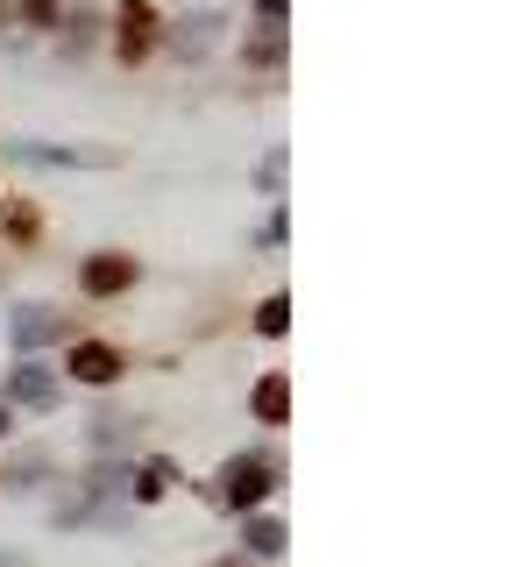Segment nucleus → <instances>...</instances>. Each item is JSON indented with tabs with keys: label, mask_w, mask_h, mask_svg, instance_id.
<instances>
[{
	"label": "nucleus",
	"mask_w": 532,
	"mask_h": 567,
	"mask_svg": "<svg viewBox=\"0 0 532 567\" xmlns=\"http://www.w3.org/2000/svg\"><path fill=\"white\" fill-rule=\"evenodd\" d=\"M57 327H64V319H57L50 305H22V312H15V348H43Z\"/></svg>",
	"instance_id": "obj_1"
},
{
	"label": "nucleus",
	"mask_w": 532,
	"mask_h": 567,
	"mask_svg": "<svg viewBox=\"0 0 532 567\" xmlns=\"http://www.w3.org/2000/svg\"><path fill=\"white\" fill-rule=\"evenodd\" d=\"M15 397L43 412V404H57V376H50V369H36V362H22V369H15Z\"/></svg>",
	"instance_id": "obj_2"
},
{
	"label": "nucleus",
	"mask_w": 532,
	"mask_h": 567,
	"mask_svg": "<svg viewBox=\"0 0 532 567\" xmlns=\"http://www.w3.org/2000/svg\"><path fill=\"white\" fill-rule=\"evenodd\" d=\"M128 277H135V263H128V256H93V263H86V291H100V298H107V291H121Z\"/></svg>",
	"instance_id": "obj_3"
},
{
	"label": "nucleus",
	"mask_w": 532,
	"mask_h": 567,
	"mask_svg": "<svg viewBox=\"0 0 532 567\" xmlns=\"http://www.w3.org/2000/svg\"><path fill=\"white\" fill-rule=\"evenodd\" d=\"M114 369H121V362H114V348H93V341H86L79 355H71V376H79V383H107Z\"/></svg>",
	"instance_id": "obj_4"
},
{
	"label": "nucleus",
	"mask_w": 532,
	"mask_h": 567,
	"mask_svg": "<svg viewBox=\"0 0 532 567\" xmlns=\"http://www.w3.org/2000/svg\"><path fill=\"white\" fill-rule=\"evenodd\" d=\"M263 482H270V461H249V468H235V490H227V497H235V511H249V504L263 497Z\"/></svg>",
	"instance_id": "obj_5"
},
{
	"label": "nucleus",
	"mask_w": 532,
	"mask_h": 567,
	"mask_svg": "<svg viewBox=\"0 0 532 567\" xmlns=\"http://www.w3.org/2000/svg\"><path fill=\"white\" fill-rule=\"evenodd\" d=\"M256 412H263V419H284V376H270V383L256 390Z\"/></svg>",
	"instance_id": "obj_6"
},
{
	"label": "nucleus",
	"mask_w": 532,
	"mask_h": 567,
	"mask_svg": "<svg viewBox=\"0 0 532 567\" xmlns=\"http://www.w3.org/2000/svg\"><path fill=\"white\" fill-rule=\"evenodd\" d=\"M249 546H256V553H284V525H263V518H256V525H249Z\"/></svg>",
	"instance_id": "obj_7"
},
{
	"label": "nucleus",
	"mask_w": 532,
	"mask_h": 567,
	"mask_svg": "<svg viewBox=\"0 0 532 567\" xmlns=\"http://www.w3.org/2000/svg\"><path fill=\"white\" fill-rule=\"evenodd\" d=\"M142 36H149V8H128V64L142 57Z\"/></svg>",
	"instance_id": "obj_8"
},
{
	"label": "nucleus",
	"mask_w": 532,
	"mask_h": 567,
	"mask_svg": "<svg viewBox=\"0 0 532 567\" xmlns=\"http://www.w3.org/2000/svg\"><path fill=\"white\" fill-rule=\"evenodd\" d=\"M256 327H263V334H284V298H277V305H263V312H256Z\"/></svg>",
	"instance_id": "obj_9"
},
{
	"label": "nucleus",
	"mask_w": 532,
	"mask_h": 567,
	"mask_svg": "<svg viewBox=\"0 0 532 567\" xmlns=\"http://www.w3.org/2000/svg\"><path fill=\"white\" fill-rule=\"evenodd\" d=\"M29 15L36 22H57V0H29Z\"/></svg>",
	"instance_id": "obj_10"
},
{
	"label": "nucleus",
	"mask_w": 532,
	"mask_h": 567,
	"mask_svg": "<svg viewBox=\"0 0 532 567\" xmlns=\"http://www.w3.org/2000/svg\"><path fill=\"white\" fill-rule=\"evenodd\" d=\"M0 433H8V412H0Z\"/></svg>",
	"instance_id": "obj_11"
}]
</instances>
